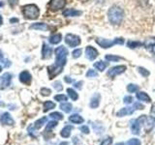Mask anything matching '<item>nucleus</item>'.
<instances>
[{
    "label": "nucleus",
    "mask_w": 155,
    "mask_h": 145,
    "mask_svg": "<svg viewBox=\"0 0 155 145\" xmlns=\"http://www.w3.org/2000/svg\"><path fill=\"white\" fill-rule=\"evenodd\" d=\"M124 16L125 14H124L123 9L117 6V5L111 6L108 11L109 21L113 25H119V24L123 21Z\"/></svg>",
    "instance_id": "f257e3e1"
},
{
    "label": "nucleus",
    "mask_w": 155,
    "mask_h": 145,
    "mask_svg": "<svg viewBox=\"0 0 155 145\" xmlns=\"http://www.w3.org/2000/svg\"><path fill=\"white\" fill-rule=\"evenodd\" d=\"M22 14L27 19H36L40 16V10L34 4H28L22 7Z\"/></svg>",
    "instance_id": "f03ea898"
},
{
    "label": "nucleus",
    "mask_w": 155,
    "mask_h": 145,
    "mask_svg": "<svg viewBox=\"0 0 155 145\" xmlns=\"http://www.w3.org/2000/svg\"><path fill=\"white\" fill-rule=\"evenodd\" d=\"M54 52H55V64L58 66L64 67L67 62V55H68L67 48L63 46L57 47Z\"/></svg>",
    "instance_id": "7ed1b4c3"
},
{
    "label": "nucleus",
    "mask_w": 155,
    "mask_h": 145,
    "mask_svg": "<svg viewBox=\"0 0 155 145\" xmlns=\"http://www.w3.org/2000/svg\"><path fill=\"white\" fill-rule=\"evenodd\" d=\"M138 121L140 122V126L144 127L145 132H147V133L149 130H151L155 126V117H153V116L142 115L138 118Z\"/></svg>",
    "instance_id": "20e7f679"
},
{
    "label": "nucleus",
    "mask_w": 155,
    "mask_h": 145,
    "mask_svg": "<svg viewBox=\"0 0 155 145\" xmlns=\"http://www.w3.org/2000/svg\"><path fill=\"white\" fill-rule=\"evenodd\" d=\"M81 38L79 36L75 35V34H67L65 36V43L70 47H76L81 45Z\"/></svg>",
    "instance_id": "39448f33"
},
{
    "label": "nucleus",
    "mask_w": 155,
    "mask_h": 145,
    "mask_svg": "<svg viewBox=\"0 0 155 145\" xmlns=\"http://www.w3.org/2000/svg\"><path fill=\"white\" fill-rule=\"evenodd\" d=\"M126 66L124 65H118V66H114L113 68H110V69L108 71V76L110 77H115L121 74H123V72L126 71Z\"/></svg>",
    "instance_id": "423d86ee"
},
{
    "label": "nucleus",
    "mask_w": 155,
    "mask_h": 145,
    "mask_svg": "<svg viewBox=\"0 0 155 145\" xmlns=\"http://www.w3.org/2000/svg\"><path fill=\"white\" fill-rule=\"evenodd\" d=\"M12 81V75L10 72H5L0 77V89H6L7 87L10 86Z\"/></svg>",
    "instance_id": "0eeeda50"
},
{
    "label": "nucleus",
    "mask_w": 155,
    "mask_h": 145,
    "mask_svg": "<svg viewBox=\"0 0 155 145\" xmlns=\"http://www.w3.org/2000/svg\"><path fill=\"white\" fill-rule=\"evenodd\" d=\"M62 69H63V67L56 65L55 63L53 65L48 67V76H50V79H52L54 76L59 75L62 72Z\"/></svg>",
    "instance_id": "6e6552de"
},
{
    "label": "nucleus",
    "mask_w": 155,
    "mask_h": 145,
    "mask_svg": "<svg viewBox=\"0 0 155 145\" xmlns=\"http://www.w3.org/2000/svg\"><path fill=\"white\" fill-rule=\"evenodd\" d=\"M66 4L65 0H51L50 2V8L51 11H59L63 9Z\"/></svg>",
    "instance_id": "1a4fd4ad"
},
{
    "label": "nucleus",
    "mask_w": 155,
    "mask_h": 145,
    "mask_svg": "<svg viewBox=\"0 0 155 145\" xmlns=\"http://www.w3.org/2000/svg\"><path fill=\"white\" fill-rule=\"evenodd\" d=\"M95 41L101 47H103V48H110L115 45L114 41H110V40L104 39V38H97V39H95Z\"/></svg>",
    "instance_id": "9d476101"
},
{
    "label": "nucleus",
    "mask_w": 155,
    "mask_h": 145,
    "mask_svg": "<svg viewBox=\"0 0 155 145\" xmlns=\"http://www.w3.org/2000/svg\"><path fill=\"white\" fill-rule=\"evenodd\" d=\"M0 123L6 126H13L15 124V121L12 118V116L8 112H4L1 116H0Z\"/></svg>",
    "instance_id": "9b49d317"
},
{
    "label": "nucleus",
    "mask_w": 155,
    "mask_h": 145,
    "mask_svg": "<svg viewBox=\"0 0 155 145\" xmlns=\"http://www.w3.org/2000/svg\"><path fill=\"white\" fill-rule=\"evenodd\" d=\"M85 56H86V58H88L89 60H95V58H97V56H98V50L91 46L86 47Z\"/></svg>",
    "instance_id": "f8f14e48"
},
{
    "label": "nucleus",
    "mask_w": 155,
    "mask_h": 145,
    "mask_svg": "<svg viewBox=\"0 0 155 145\" xmlns=\"http://www.w3.org/2000/svg\"><path fill=\"white\" fill-rule=\"evenodd\" d=\"M135 111L134 106H126V108H121L120 110H118L116 112V116L117 117H123V116H128V115H132Z\"/></svg>",
    "instance_id": "ddd939ff"
},
{
    "label": "nucleus",
    "mask_w": 155,
    "mask_h": 145,
    "mask_svg": "<svg viewBox=\"0 0 155 145\" xmlns=\"http://www.w3.org/2000/svg\"><path fill=\"white\" fill-rule=\"evenodd\" d=\"M19 81L23 84H29L32 80V76L30 75V72L27 71H23L19 74Z\"/></svg>",
    "instance_id": "4468645a"
},
{
    "label": "nucleus",
    "mask_w": 155,
    "mask_h": 145,
    "mask_svg": "<svg viewBox=\"0 0 155 145\" xmlns=\"http://www.w3.org/2000/svg\"><path fill=\"white\" fill-rule=\"evenodd\" d=\"M52 54V48L48 46L47 44H44L42 48V57L43 59H50Z\"/></svg>",
    "instance_id": "2eb2a0df"
},
{
    "label": "nucleus",
    "mask_w": 155,
    "mask_h": 145,
    "mask_svg": "<svg viewBox=\"0 0 155 145\" xmlns=\"http://www.w3.org/2000/svg\"><path fill=\"white\" fill-rule=\"evenodd\" d=\"M100 101H101V96L99 93H96L92 96V98L90 100V108H97L100 105Z\"/></svg>",
    "instance_id": "dca6fc26"
},
{
    "label": "nucleus",
    "mask_w": 155,
    "mask_h": 145,
    "mask_svg": "<svg viewBox=\"0 0 155 145\" xmlns=\"http://www.w3.org/2000/svg\"><path fill=\"white\" fill-rule=\"evenodd\" d=\"M30 29H35V30H40V31H47L48 29V24L44 22H35L30 25Z\"/></svg>",
    "instance_id": "f3484780"
},
{
    "label": "nucleus",
    "mask_w": 155,
    "mask_h": 145,
    "mask_svg": "<svg viewBox=\"0 0 155 145\" xmlns=\"http://www.w3.org/2000/svg\"><path fill=\"white\" fill-rule=\"evenodd\" d=\"M81 14V12L75 9H66L63 11V16H65V17H79Z\"/></svg>",
    "instance_id": "a211bd4d"
},
{
    "label": "nucleus",
    "mask_w": 155,
    "mask_h": 145,
    "mask_svg": "<svg viewBox=\"0 0 155 145\" xmlns=\"http://www.w3.org/2000/svg\"><path fill=\"white\" fill-rule=\"evenodd\" d=\"M140 128H142V126H140V122L137 119L132 121V124H131V130H132V134H140Z\"/></svg>",
    "instance_id": "6ab92c4d"
},
{
    "label": "nucleus",
    "mask_w": 155,
    "mask_h": 145,
    "mask_svg": "<svg viewBox=\"0 0 155 145\" xmlns=\"http://www.w3.org/2000/svg\"><path fill=\"white\" fill-rule=\"evenodd\" d=\"M69 121L73 124H82L84 122V119L80 114H72L69 116Z\"/></svg>",
    "instance_id": "aec40b11"
},
{
    "label": "nucleus",
    "mask_w": 155,
    "mask_h": 145,
    "mask_svg": "<svg viewBox=\"0 0 155 145\" xmlns=\"http://www.w3.org/2000/svg\"><path fill=\"white\" fill-rule=\"evenodd\" d=\"M72 130H73V126L67 125V126H65V127L61 130L60 135H61L62 137L67 138V137H69L70 135H71V132H72Z\"/></svg>",
    "instance_id": "412c9836"
},
{
    "label": "nucleus",
    "mask_w": 155,
    "mask_h": 145,
    "mask_svg": "<svg viewBox=\"0 0 155 145\" xmlns=\"http://www.w3.org/2000/svg\"><path fill=\"white\" fill-rule=\"evenodd\" d=\"M137 99L139 101L144 102V103H150L151 102V98L145 92H139V93H137Z\"/></svg>",
    "instance_id": "4be33fe9"
},
{
    "label": "nucleus",
    "mask_w": 155,
    "mask_h": 145,
    "mask_svg": "<svg viewBox=\"0 0 155 145\" xmlns=\"http://www.w3.org/2000/svg\"><path fill=\"white\" fill-rule=\"evenodd\" d=\"M48 41H50V43L51 44V45H57V44H59L62 41V35L59 33L53 34V35H51Z\"/></svg>",
    "instance_id": "5701e85b"
},
{
    "label": "nucleus",
    "mask_w": 155,
    "mask_h": 145,
    "mask_svg": "<svg viewBox=\"0 0 155 145\" xmlns=\"http://www.w3.org/2000/svg\"><path fill=\"white\" fill-rule=\"evenodd\" d=\"M108 62H105V61H98V62H95L94 63V68L96 70H98L100 72H103L104 70H106V68L108 67Z\"/></svg>",
    "instance_id": "b1692460"
},
{
    "label": "nucleus",
    "mask_w": 155,
    "mask_h": 145,
    "mask_svg": "<svg viewBox=\"0 0 155 145\" xmlns=\"http://www.w3.org/2000/svg\"><path fill=\"white\" fill-rule=\"evenodd\" d=\"M143 46L147 48H151V47H155V38L150 37V38L145 39V41L143 43Z\"/></svg>",
    "instance_id": "393cba45"
},
{
    "label": "nucleus",
    "mask_w": 155,
    "mask_h": 145,
    "mask_svg": "<svg viewBox=\"0 0 155 145\" xmlns=\"http://www.w3.org/2000/svg\"><path fill=\"white\" fill-rule=\"evenodd\" d=\"M60 109L63 110V111H64V112H66V113H69V112H71L72 109H73V105H72V104H70V103H67V102H64V103H62V104L60 105Z\"/></svg>",
    "instance_id": "a878e982"
},
{
    "label": "nucleus",
    "mask_w": 155,
    "mask_h": 145,
    "mask_svg": "<svg viewBox=\"0 0 155 145\" xmlns=\"http://www.w3.org/2000/svg\"><path fill=\"white\" fill-rule=\"evenodd\" d=\"M47 121H48L47 117H42L41 119L37 120L36 122L34 123V127H35V129H41L44 125L47 124Z\"/></svg>",
    "instance_id": "bb28decb"
},
{
    "label": "nucleus",
    "mask_w": 155,
    "mask_h": 145,
    "mask_svg": "<svg viewBox=\"0 0 155 145\" xmlns=\"http://www.w3.org/2000/svg\"><path fill=\"white\" fill-rule=\"evenodd\" d=\"M67 93H68V96L70 97V99L72 101H77L78 99H79V94H78L74 89L68 88L67 89Z\"/></svg>",
    "instance_id": "cd10ccee"
},
{
    "label": "nucleus",
    "mask_w": 155,
    "mask_h": 145,
    "mask_svg": "<svg viewBox=\"0 0 155 145\" xmlns=\"http://www.w3.org/2000/svg\"><path fill=\"white\" fill-rule=\"evenodd\" d=\"M143 46V43H140L139 41H128L127 42V47L130 48H137Z\"/></svg>",
    "instance_id": "c85d7f7f"
},
{
    "label": "nucleus",
    "mask_w": 155,
    "mask_h": 145,
    "mask_svg": "<svg viewBox=\"0 0 155 145\" xmlns=\"http://www.w3.org/2000/svg\"><path fill=\"white\" fill-rule=\"evenodd\" d=\"M55 108V104L53 103L51 101H47L44 103V111H48V110H51L52 108Z\"/></svg>",
    "instance_id": "c756f323"
},
{
    "label": "nucleus",
    "mask_w": 155,
    "mask_h": 145,
    "mask_svg": "<svg viewBox=\"0 0 155 145\" xmlns=\"http://www.w3.org/2000/svg\"><path fill=\"white\" fill-rule=\"evenodd\" d=\"M105 58H106V60L109 62H118L119 60L122 59L121 57L117 55H114V54H107Z\"/></svg>",
    "instance_id": "7c9ffc66"
},
{
    "label": "nucleus",
    "mask_w": 155,
    "mask_h": 145,
    "mask_svg": "<svg viewBox=\"0 0 155 145\" xmlns=\"http://www.w3.org/2000/svg\"><path fill=\"white\" fill-rule=\"evenodd\" d=\"M127 91L129 92V93H136V92L139 91V86L137 84L130 83L127 85Z\"/></svg>",
    "instance_id": "2f4dec72"
},
{
    "label": "nucleus",
    "mask_w": 155,
    "mask_h": 145,
    "mask_svg": "<svg viewBox=\"0 0 155 145\" xmlns=\"http://www.w3.org/2000/svg\"><path fill=\"white\" fill-rule=\"evenodd\" d=\"M54 100L56 102H59V103H64V102L68 100V97L64 94H58L54 96Z\"/></svg>",
    "instance_id": "473e14b6"
},
{
    "label": "nucleus",
    "mask_w": 155,
    "mask_h": 145,
    "mask_svg": "<svg viewBox=\"0 0 155 145\" xmlns=\"http://www.w3.org/2000/svg\"><path fill=\"white\" fill-rule=\"evenodd\" d=\"M50 117L54 119V120H62L63 119V115L60 113V112H57V111H54V112H52L50 114Z\"/></svg>",
    "instance_id": "72a5a7b5"
},
{
    "label": "nucleus",
    "mask_w": 155,
    "mask_h": 145,
    "mask_svg": "<svg viewBox=\"0 0 155 145\" xmlns=\"http://www.w3.org/2000/svg\"><path fill=\"white\" fill-rule=\"evenodd\" d=\"M138 70H139V72H140V74L142 75L143 77H147V76L150 75L149 71L147 70V69H145V68H143V67H139V68H138Z\"/></svg>",
    "instance_id": "f704fd0d"
},
{
    "label": "nucleus",
    "mask_w": 155,
    "mask_h": 145,
    "mask_svg": "<svg viewBox=\"0 0 155 145\" xmlns=\"http://www.w3.org/2000/svg\"><path fill=\"white\" fill-rule=\"evenodd\" d=\"M57 126V122H56V120L54 121H50L48 124H47V127H46V132L47 130H52L53 128H55Z\"/></svg>",
    "instance_id": "c9c22d12"
},
{
    "label": "nucleus",
    "mask_w": 155,
    "mask_h": 145,
    "mask_svg": "<svg viewBox=\"0 0 155 145\" xmlns=\"http://www.w3.org/2000/svg\"><path fill=\"white\" fill-rule=\"evenodd\" d=\"M87 77H96L98 76V72H97L95 70H92V69H89L88 71H87L86 75H85Z\"/></svg>",
    "instance_id": "e433bc0d"
},
{
    "label": "nucleus",
    "mask_w": 155,
    "mask_h": 145,
    "mask_svg": "<svg viewBox=\"0 0 155 145\" xmlns=\"http://www.w3.org/2000/svg\"><path fill=\"white\" fill-rule=\"evenodd\" d=\"M127 145H142V142H140V140L138 138H132L128 140Z\"/></svg>",
    "instance_id": "4c0bfd02"
},
{
    "label": "nucleus",
    "mask_w": 155,
    "mask_h": 145,
    "mask_svg": "<svg viewBox=\"0 0 155 145\" xmlns=\"http://www.w3.org/2000/svg\"><path fill=\"white\" fill-rule=\"evenodd\" d=\"M52 86H53V88H54L56 91H61V90L63 89V86H62V84H61V82H60V81H58V80L53 82Z\"/></svg>",
    "instance_id": "58836bf2"
},
{
    "label": "nucleus",
    "mask_w": 155,
    "mask_h": 145,
    "mask_svg": "<svg viewBox=\"0 0 155 145\" xmlns=\"http://www.w3.org/2000/svg\"><path fill=\"white\" fill-rule=\"evenodd\" d=\"M81 55V48H77L74 51L72 52V56L74 58H79Z\"/></svg>",
    "instance_id": "ea45409f"
},
{
    "label": "nucleus",
    "mask_w": 155,
    "mask_h": 145,
    "mask_svg": "<svg viewBox=\"0 0 155 145\" xmlns=\"http://www.w3.org/2000/svg\"><path fill=\"white\" fill-rule=\"evenodd\" d=\"M40 93H41V95H43V96H50L51 93V89L45 88V87H44V88L41 89Z\"/></svg>",
    "instance_id": "a19ab883"
},
{
    "label": "nucleus",
    "mask_w": 155,
    "mask_h": 145,
    "mask_svg": "<svg viewBox=\"0 0 155 145\" xmlns=\"http://www.w3.org/2000/svg\"><path fill=\"white\" fill-rule=\"evenodd\" d=\"M111 143H113V138L111 137H107L105 138L103 141H102V143L100 145H110Z\"/></svg>",
    "instance_id": "79ce46f5"
},
{
    "label": "nucleus",
    "mask_w": 155,
    "mask_h": 145,
    "mask_svg": "<svg viewBox=\"0 0 155 145\" xmlns=\"http://www.w3.org/2000/svg\"><path fill=\"white\" fill-rule=\"evenodd\" d=\"M133 102V98L131 96H125L124 97V99H123V103L124 104H127V105H129V104H131Z\"/></svg>",
    "instance_id": "37998d69"
},
{
    "label": "nucleus",
    "mask_w": 155,
    "mask_h": 145,
    "mask_svg": "<svg viewBox=\"0 0 155 145\" xmlns=\"http://www.w3.org/2000/svg\"><path fill=\"white\" fill-rule=\"evenodd\" d=\"M80 130H81V133H84L85 134H89V128L87 127V126H81V127H80Z\"/></svg>",
    "instance_id": "c03bdc74"
},
{
    "label": "nucleus",
    "mask_w": 155,
    "mask_h": 145,
    "mask_svg": "<svg viewBox=\"0 0 155 145\" xmlns=\"http://www.w3.org/2000/svg\"><path fill=\"white\" fill-rule=\"evenodd\" d=\"M134 108L135 109H143L144 108V105H142L140 103H139V102H136V103L134 104Z\"/></svg>",
    "instance_id": "a18cd8bd"
},
{
    "label": "nucleus",
    "mask_w": 155,
    "mask_h": 145,
    "mask_svg": "<svg viewBox=\"0 0 155 145\" xmlns=\"http://www.w3.org/2000/svg\"><path fill=\"white\" fill-rule=\"evenodd\" d=\"M114 41L115 45H123V44H124V39L123 38H115Z\"/></svg>",
    "instance_id": "49530a36"
},
{
    "label": "nucleus",
    "mask_w": 155,
    "mask_h": 145,
    "mask_svg": "<svg viewBox=\"0 0 155 145\" xmlns=\"http://www.w3.org/2000/svg\"><path fill=\"white\" fill-rule=\"evenodd\" d=\"M34 129H35V127H31V126H30V127H28V129H27V130H28V134H30L31 135V137H36V134H34Z\"/></svg>",
    "instance_id": "de8ad7c7"
},
{
    "label": "nucleus",
    "mask_w": 155,
    "mask_h": 145,
    "mask_svg": "<svg viewBox=\"0 0 155 145\" xmlns=\"http://www.w3.org/2000/svg\"><path fill=\"white\" fill-rule=\"evenodd\" d=\"M72 141H73V144L74 145H79L80 143H81V140L78 138L77 137H73V139H72Z\"/></svg>",
    "instance_id": "09e8293b"
},
{
    "label": "nucleus",
    "mask_w": 155,
    "mask_h": 145,
    "mask_svg": "<svg viewBox=\"0 0 155 145\" xmlns=\"http://www.w3.org/2000/svg\"><path fill=\"white\" fill-rule=\"evenodd\" d=\"M82 83H84V82H82V81L76 82V83L74 84V86L76 87V88H78V89H81V87H82Z\"/></svg>",
    "instance_id": "8fccbe9b"
},
{
    "label": "nucleus",
    "mask_w": 155,
    "mask_h": 145,
    "mask_svg": "<svg viewBox=\"0 0 155 145\" xmlns=\"http://www.w3.org/2000/svg\"><path fill=\"white\" fill-rule=\"evenodd\" d=\"M8 2L10 3L11 6H15V5H17L18 3V0H8Z\"/></svg>",
    "instance_id": "3c124183"
},
{
    "label": "nucleus",
    "mask_w": 155,
    "mask_h": 145,
    "mask_svg": "<svg viewBox=\"0 0 155 145\" xmlns=\"http://www.w3.org/2000/svg\"><path fill=\"white\" fill-rule=\"evenodd\" d=\"M64 80H65V82H67V83H72L73 82V79H71V77H69V76H65Z\"/></svg>",
    "instance_id": "603ef678"
},
{
    "label": "nucleus",
    "mask_w": 155,
    "mask_h": 145,
    "mask_svg": "<svg viewBox=\"0 0 155 145\" xmlns=\"http://www.w3.org/2000/svg\"><path fill=\"white\" fill-rule=\"evenodd\" d=\"M59 145H70V143L68 141H62V142L59 143Z\"/></svg>",
    "instance_id": "864d4df0"
},
{
    "label": "nucleus",
    "mask_w": 155,
    "mask_h": 145,
    "mask_svg": "<svg viewBox=\"0 0 155 145\" xmlns=\"http://www.w3.org/2000/svg\"><path fill=\"white\" fill-rule=\"evenodd\" d=\"M0 61H3V53L0 50Z\"/></svg>",
    "instance_id": "5fc2aeb1"
},
{
    "label": "nucleus",
    "mask_w": 155,
    "mask_h": 145,
    "mask_svg": "<svg viewBox=\"0 0 155 145\" xmlns=\"http://www.w3.org/2000/svg\"><path fill=\"white\" fill-rule=\"evenodd\" d=\"M2 23H3V18H2V16L0 14V26L2 25Z\"/></svg>",
    "instance_id": "6e6d98bb"
},
{
    "label": "nucleus",
    "mask_w": 155,
    "mask_h": 145,
    "mask_svg": "<svg viewBox=\"0 0 155 145\" xmlns=\"http://www.w3.org/2000/svg\"><path fill=\"white\" fill-rule=\"evenodd\" d=\"M151 112L152 113H155V104L152 105V109H151Z\"/></svg>",
    "instance_id": "4d7b16f0"
},
{
    "label": "nucleus",
    "mask_w": 155,
    "mask_h": 145,
    "mask_svg": "<svg viewBox=\"0 0 155 145\" xmlns=\"http://www.w3.org/2000/svg\"><path fill=\"white\" fill-rule=\"evenodd\" d=\"M13 21H18V18H13V19H11V22H13Z\"/></svg>",
    "instance_id": "13d9d810"
},
{
    "label": "nucleus",
    "mask_w": 155,
    "mask_h": 145,
    "mask_svg": "<svg viewBox=\"0 0 155 145\" xmlns=\"http://www.w3.org/2000/svg\"><path fill=\"white\" fill-rule=\"evenodd\" d=\"M115 145H125V144L123 142H119V143H116Z\"/></svg>",
    "instance_id": "bf43d9fd"
},
{
    "label": "nucleus",
    "mask_w": 155,
    "mask_h": 145,
    "mask_svg": "<svg viewBox=\"0 0 155 145\" xmlns=\"http://www.w3.org/2000/svg\"><path fill=\"white\" fill-rule=\"evenodd\" d=\"M2 71V67L1 66H0V72H1Z\"/></svg>",
    "instance_id": "052dcab7"
}]
</instances>
